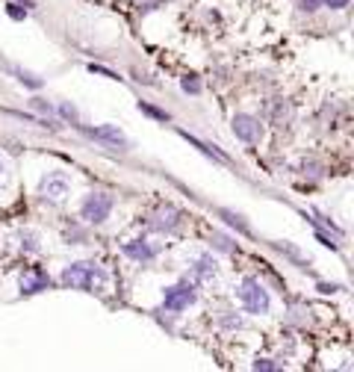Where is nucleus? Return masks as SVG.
I'll return each instance as SVG.
<instances>
[{
	"label": "nucleus",
	"mask_w": 354,
	"mask_h": 372,
	"mask_svg": "<svg viewBox=\"0 0 354 372\" xmlns=\"http://www.w3.org/2000/svg\"><path fill=\"white\" fill-rule=\"evenodd\" d=\"M62 283L71 290L95 292L106 283V275H104V269L95 266V263H71V266L62 272Z\"/></svg>",
	"instance_id": "obj_1"
},
{
	"label": "nucleus",
	"mask_w": 354,
	"mask_h": 372,
	"mask_svg": "<svg viewBox=\"0 0 354 372\" xmlns=\"http://www.w3.org/2000/svg\"><path fill=\"white\" fill-rule=\"evenodd\" d=\"M239 299H242V305L248 313H257V316H263V313H269L272 307V299H269V292L263 290V283L257 278H245L239 283Z\"/></svg>",
	"instance_id": "obj_2"
},
{
	"label": "nucleus",
	"mask_w": 354,
	"mask_h": 372,
	"mask_svg": "<svg viewBox=\"0 0 354 372\" xmlns=\"http://www.w3.org/2000/svg\"><path fill=\"white\" fill-rule=\"evenodd\" d=\"M110 213H113V198L106 192H92L88 198L83 201V207H80V216L88 222V224H101L110 219Z\"/></svg>",
	"instance_id": "obj_3"
},
{
	"label": "nucleus",
	"mask_w": 354,
	"mask_h": 372,
	"mask_svg": "<svg viewBox=\"0 0 354 372\" xmlns=\"http://www.w3.org/2000/svg\"><path fill=\"white\" fill-rule=\"evenodd\" d=\"M231 130H233L236 139H242V142H257L260 136H263V127H260V121L254 119V115H248V113L233 115Z\"/></svg>",
	"instance_id": "obj_4"
},
{
	"label": "nucleus",
	"mask_w": 354,
	"mask_h": 372,
	"mask_svg": "<svg viewBox=\"0 0 354 372\" xmlns=\"http://www.w3.org/2000/svg\"><path fill=\"white\" fill-rule=\"evenodd\" d=\"M68 189H71V183L62 174H47V178L38 183V192H42V198H51V201H62Z\"/></svg>",
	"instance_id": "obj_5"
},
{
	"label": "nucleus",
	"mask_w": 354,
	"mask_h": 372,
	"mask_svg": "<svg viewBox=\"0 0 354 372\" xmlns=\"http://www.w3.org/2000/svg\"><path fill=\"white\" fill-rule=\"evenodd\" d=\"M83 133H88L92 139L97 142H106V145H118V148H127V136L118 130L115 124H101V127H83Z\"/></svg>",
	"instance_id": "obj_6"
},
{
	"label": "nucleus",
	"mask_w": 354,
	"mask_h": 372,
	"mask_svg": "<svg viewBox=\"0 0 354 372\" xmlns=\"http://www.w3.org/2000/svg\"><path fill=\"white\" fill-rule=\"evenodd\" d=\"M195 301V292L189 283H177V287L172 290H165V310H183V307H189Z\"/></svg>",
	"instance_id": "obj_7"
},
{
	"label": "nucleus",
	"mask_w": 354,
	"mask_h": 372,
	"mask_svg": "<svg viewBox=\"0 0 354 372\" xmlns=\"http://www.w3.org/2000/svg\"><path fill=\"white\" fill-rule=\"evenodd\" d=\"M180 136H183V139H189V145H195V148H198L201 154L213 156V160H219V163H224V165L231 163V156L224 154V151H219L215 145H206V142H201V139H198V136H192V133H186V130H180Z\"/></svg>",
	"instance_id": "obj_8"
},
{
	"label": "nucleus",
	"mask_w": 354,
	"mask_h": 372,
	"mask_svg": "<svg viewBox=\"0 0 354 372\" xmlns=\"http://www.w3.org/2000/svg\"><path fill=\"white\" fill-rule=\"evenodd\" d=\"M124 254L127 257H133V260H139V263H148V260H154V248L148 246V242H142V240H136V242H127L124 246Z\"/></svg>",
	"instance_id": "obj_9"
},
{
	"label": "nucleus",
	"mask_w": 354,
	"mask_h": 372,
	"mask_svg": "<svg viewBox=\"0 0 354 372\" xmlns=\"http://www.w3.org/2000/svg\"><path fill=\"white\" fill-rule=\"evenodd\" d=\"M219 216H222L224 222H228L231 228H236L239 233H245V237H248V233H251V228H248V224L242 222V216H236V213H231V210H219Z\"/></svg>",
	"instance_id": "obj_10"
},
{
	"label": "nucleus",
	"mask_w": 354,
	"mask_h": 372,
	"mask_svg": "<svg viewBox=\"0 0 354 372\" xmlns=\"http://www.w3.org/2000/svg\"><path fill=\"white\" fill-rule=\"evenodd\" d=\"M195 272H198V278L201 281H210V278H215V266H213V263L210 260H198V269H195Z\"/></svg>",
	"instance_id": "obj_11"
},
{
	"label": "nucleus",
	"mask_w": 354,
	"mask_h": 372,
	"mask_svg": "<svg viewBox=\"0 0 354 372\" xmlns=\"http://www.w3.org/2000/svg\"><path fill=\"white\" fill-rule=\"evenodd\" d=\"M12 71L18 74V80H21V83H27V86H30V89H38V86H42V80H38V77H33V74L21 71V68H12Z\"/></svg>",
	"instance_id": "obj_12"
},
{
	"label": "nucleus",
	"mask_w": 354,
	"mask_h": 372,
	"mask_svg": "<svg viewBox=\"0 0 354 372\" xmlns=\"http://www.w3.org/2000/svg\"><path fill=\"white\" fill-rule=\"evenodd\" d=\"M139 110L148 113V115H154V119H160V121H169V115H165L163 110H154V106H148V104H139Z\"/></svg>",
	"instance_id": "obj_13"
},
{
	"label": "nucleus",
	"mask_w": 354,
	"mask_h": 372,
	"mask_svg": "<svg viewBox=\"0 0 354 372\" xmlns=\"http://www.w3.org/2000/svg\"><path fill=\"white\" fill-rule=\"evenodd\" d=\"M183 89L192 92V95H198V92H201V83L195 80V77H186V80H183Z\"/></svg>",
	"instance_id": "obj_14"
},
{
	"label": "nucleus",
	"mask_w": 354,
	"mask_h": 372,
	"mask_svg": "<svg viewBox=\"0 0 354 372\" xmlns=\"http://www.w3.org/2000/svg\"><path fill=\"white\" fill-rule=\"evenodd\" d=\"M322 3L328 6V9H346V6L351 3V0H322Z\"/></svg>",
	"instance_id": "obj_15"
},
{
	"label": "nucleus",
	"mask_w": 354,
	"mask_h": 372,
	"mask_svg": "<svg viewBox=\"0 0 354 372\" xmlns=\"http://www.w3.org/2000/svg\"><path fill=\"white\" fill-rule=\"evenodd\" d=\"M9 15H12L15 18V21H24V9H18V3H9Z\"/></svg>",
	"instance_id": "obj_16"
},
{
	"label": "nucleus",
	"mask_w": 354,
	"mask_h": 372,
	"mask_svg": "<svg viewBox=\"0 0 354 372\" xmlns=\"http://www.w3.org/2000/svg\"><path fill=\"white\" fill-rule=\"evenodd\" d=\"M95 74H104V77H110V80H118V74H113V71H106V68H101V65H88Z\"/></svg>",
	"instance_id": "obj_17"
},
{
	"label": "nucleus",
	"mask_w": 354,
	"mask_h": 372,
	"mask_svg": "<svg viewBox=\"0 0 354 372\" xmlns=\"http://www.w3.org/2000/svg\"><path fill=\"white\" fill-rule=\"evenodd\" d=\"M322 0H301V9H307V12H313V9H319Z\"/></svg>",
	"instance_id": "obj_18"
},
{
	"label": "nucleus",
	"mask_w": 354,
	"mask_h": 372,
	"mask_svg": "<svg viewBox=\"0 0 354 372\" xmlns=\"http://www.w3.org/2000/svg\"><path fill=\"white\" fill-rule=\"evenodd\" d=\"M59 110H62V115H68V119H77L74 106H68V104H62V106H59Z\"/></svg>",
	"instance_id": "obj_19"
},
{
	"label": "nucleus",
	"mask_w": 354,
	"mask_h": 372,
	"mask_svg": "<svg viewBox=\"0 0 354 372\" xmlns=\"http://www.w3.org/2000/svg\"><path fill=\"white\" fill-rule=\"evenodd\" d=\"M254 369H274V364H269V360H257V364H254Z\"/></svg>",
	"instance_id": "obj_20"
},
{
	"label": "nucleus",
	"mask_w": 354,
	"mask_h": 372,
	"mask_svg": "<svg viewBox=\"0 0 354 372\" xmlns=\"http://www.w3.org/2000/svg\"><path fill=\"white\" fill-rule=\"evenodd\" d=\"M3 172H6V160L0 156V178H3Z\"/></svg>",
	"instance_id": "obj_21"
},
{
	"label": "nucleus",
	"mask_w": 354,
	"mask_h": 372,
	"mask_svg": "<svg viewBox=\"0 0 354 372\" xmlns=\"http://www.w3.org/2000/svg\"><path fill=\"white\" fill-rule=\"evenodd\" d=\"M18 3H24V6H33V0H18Z\"/></svg>",
	"instance_id": "obj_22"
}]
</instances>
